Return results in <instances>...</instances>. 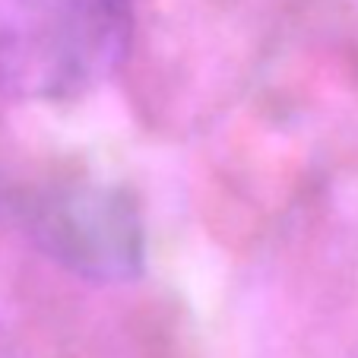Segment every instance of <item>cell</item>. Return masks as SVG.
<instances>
[{"label":"cell","mask_w":358,"mask_h":358,"mask_svg":"<svg viewBox=\"0 0 358 358\" xmlns=\"http://www.w3.org/2000/svg\"><path fill=\"white\" fill-rule=\"evenodd\" d=\"M13 225L67 273L86 282H134L146 264V229L134 194L76 181L20 196Z\"/></svg>","instance_id":"obj_2"},{"label":"cell","mask_w":358,"mask_h":358,"mask_svg":"<svg viewBox=\"0 0 358 358\" xmlns=\"http://www.w3.org/2000/svg\"><path fill=\"white\" fill-rule=\"evenodd\" d=\"M130 32V0H0V92L80 99L117 73Z\"/></svg>","instance_id":"obj_1"},{"label":"cell","mask_w":358,"mask_h":358,"mask_svg":"<svg viewBox=\"0 0 358 358\" xmlns=\"http://www.w3.org/2000/svg\"><path fill=\"white\" fill-rule=\"evenodd\" d=\"M20 190H13L0 171V222H13L16 219V210H20Z\"/></svg>","instance_id":"obj_3"}]
</instances>
